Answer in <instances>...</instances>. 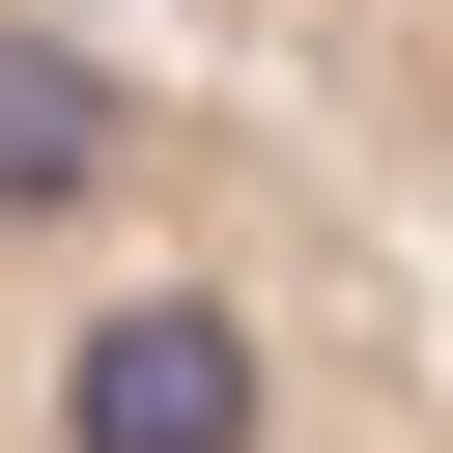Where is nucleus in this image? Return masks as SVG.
<instances>
[{
    "label": "nucleus",
    "mask_w": 453,
    "mask_h": 453,
    "mask_svg": "<svg viewBox=\"0 0 453 453\" xmlns=\"http://www.w3.org/2000/svg\"><path fill=\"white\" fill-rule=\"evenodd\" d=\"M142 57H198L311 198H368L425 283H453V0H113Z\"/></svg>",
    "instance_id": "obj_2"
},
{
    "label": "nucleus",
    "mask_w": 453,
    "mask_h": 453,
    "mask_svg": "<svg viewBox=\"0 0 453 453\" xmlns=\"http://www.w3.org/2000/svg\"><path fill=\"white\" fill-rule=\"evenodd\" d=\"M0 453H453V283L113 0H0Z\"/></svg>",
    "instance_id": "obj_1"
}]
</instances>
